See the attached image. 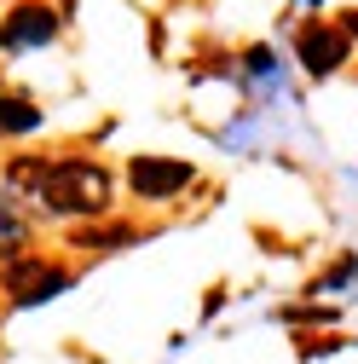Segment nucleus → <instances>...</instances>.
<instances>
[{
	"label": "nucleus",
	"instance_id": "6",
	"mask_svg": "<svg viewBox=\"0 0 358 364\" xmlns=\"http://www.w3.org/2000/svg\"><path fill=\"white\" fill-rule=\"evenodd\" d=\"M70 243H81V249H127V243H139V232L133 225H87Z\"/></svg>",
	"mask_w": 358,
	"mask_h": 364
},
{
	"label": "nucleus",
	"instance_id": "3",
	"mask_svg": "<svg viewBox=\"0 0 358 364\" xmlns=\"http://www.w3.org/2000/svg\"><path fill=\"white\" fill-rule=\"evenodd\" d=\"M295 53H300V64H306L312 75H330V70H341V58H347V29L306 23L300 41H295Z\"/></svg>",
	"mask_w": 358,
	"mask_h": 364
},
{
	"label": "nucleus",
	"instance_id": "8",
	"mask_svg": "<svg viewBox=\"0 0 358 364\" xmlns=\"http://www.w3.org/2000/svg\"><path fill=\"white\" fill-rule=\"evenodd\" d=\"M18 237H23V225H18V214H12V203H6V197H0V243H6V249H12Z\"/></svg>",
	"mask_w": 358,
	"mask_h": 364
},
{
	"label": "nucleus",
	"instance_id": "5",
	"mask_svg": "<svg viewBox=\"0 0 358 364\" xmlns=\"http://www.w3.org/2000/svg\"><path fill=\"white\" fill-rule=\"evenodd\" d=\"M53 35H58V12L53 6H18L6 18V29H0L6 47H40V41H53Z\"/></svg>",
	"mask_w": 358,
	"mask_h": 364
},
{
	"label": "nucleus",
	"instance_id": "4",
	"mask_svg": "<svg viewBox=\"0 0 358 364\" xmlns=\"http://www.w3.org/2000/svg\"><path fill=\"white\" fill-rule=\"evenodd\" d=\"M64 284H70V272H53V266H40V260H18V266H6V289H18L23 306L58 295Z\"/></svg>",
	"mask_w": 358,
	"mask_h": 364
},
{
	"label": "nucleus",
	"instance_id": "7",
	"mask_svg": "<svg viewBox=\"0 0 358 364\" xmlns=\"http://www.w3.org/2000/svg\"><path fill=\"white\" fill-rule=\"evenodd\" d=\"M40 127V110L29 99H0V133H35Z\"/></svg>",
	"mask_w": 358,
	"mask_h": 364
},
{
	"label": "nucleus",
	"instance_id": "1",
	"mask_svg": "<svg viewBox=\"0 0 358 364\" xmlns=\"http://www.w3.org/2000/svg\"><path fill=\"white\" fill-rule=\"evenodd\" d=\"M35 197L53 214H104L110 208V173L99 162H47Z\"/></svg>",
	"mask_w": 358,
	"mask_h": 364
},
{
	"label": "nucleus",
	"instance_id": "2",
	"mask_svg": "<svg viewBox=\"0 0 358 364\" xmlns=\"http://www.w3.org/2000/svg\"><path fill=\"white\" fill-rule=\"evenodd\" d=\"M127 179H133V191H139L145 203H168V197H179L191 186V162H168V156H139L127 168Z\"/></svg>",
	"mask_w": 358,
	"mask_h": 364
},
{
	"label": "nucleus",
	"instance_id": "9",
	"mask_svg": "<svg viewBox=\"0 0 358 364\" xmlns=\"http://www.w3.org/2000/svg\"><path fill=\"white\" fill-rule=\"evenodd\" d=\"M341 29H347V35H358V12H352V18H347V23H341Z\"/></svg>",
	"mask_w": 358,
	"mask_h": 364
}]
</instances>
